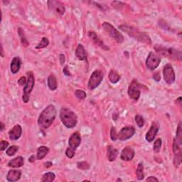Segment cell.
Segmentation results:
<instances>
[{"mask_svg":"<svg viewBox=\"0 0 182 182\" xmlns=\"http://www.w3.org/2000/svg\"><path fill=\"white\" fill-rule=\"evenodd\" d=\"M21 60H20L19 57H14L12 60V63L10 64V71L12 72V73L15 74L17 72H19L21 68Z\"/></svg>","mask_w":182,"mask_h":182,"instance_id":"19","label":"cell"},{"mask_svg":"<svg viewBox=\"0 0 182 182\" xmlns=\"http://www.w3.org/2000/svg\"><path fill=\"white\" fill-rule=\"evenodd\" d=\"M56 178L55 174L53 172H48L44 174V176H42L41 181L43 182H51L54 181Z\"/></svg>","mask_w":182,"mask_h":182,"instance_id":"30","label":"cell"},{"mask_svg":"<svg viewBox=\"0 0 182 182\" xmlns=\"http://www.w3.org/2000/svg\"><path fill=\"white\" fill-rule=\"evenodd\" d=\"M81 142V137H80V134L79 132H76L72 134L68 140V145L69 147H71L73 149H76L79 147Z\"/></svg>","mask_w":182,"mask_h":182,"instance_id":"14","label":"cell"},{"mask_svg":"<svg viewBox=\"0 0 182 182\" xmlns=\"http://www.w3.org/2000/svg\"><path fill=\"white\" fill-rule=\"evenodd\" d=\"M21 176V172L20 170L11 169L8 172L6 180L8 181H17Z\"/></svg>","mask_w":182,"mask_h":182,"instance_id":"17","label":"cell"},{"mask_svg":"<svg viewBox=\"0 0 182 182\" xmlns=\"http://www.w3.org/2000/svg\"><path fill=\"white\" fill-rule=\"evenodd\" d=\"M135 122L139 127H142L145 125V120H144L143 117L140 114H137L135 116Z\"/></svg>","mask_w":182,"mask_h":182,"instance_id":"35","label":"cell"},{"mask_svg":"<svg viewBox=\"0 0 182 182\" xmlns=\"http://www.w3.org/2000/svg\"><path fill=\"white\" fill-rule=\"evenodd\" d=\"M154 49L161 56H165V57L171 58V59L181 60V51H176L172 48H167L161 45H155Z\"/></svg>","mask_w":182,"mask_h":182,"instance_id":"4","label":"cell"},{"mask_svg":"<svg viewBox=\"0 0 182 182\" xmlns=\"http://www.w3.org/2000/svg\"><path fill=\"white\" fill-rule=\"evenodd\" d=\"M181 97H179V98L178 99H177V100H176V103H178V104H179V105H181Z\"/></svg>","mask_w":182,"mask_h":182,"instance_id":"48","label":"cell"},{"mask_svg":"<svg viewBox=\"0 0 182 182\" xmlns=\"http://www.w3.org/2000/svg\"><path fill=\"white\" fill-rule=\"evenodd\" d=\"M173 152L174 154V157H181V145H179L175 140L173 141Z\"/></svg>","mask_w":182,"mask_h":182,"instance_id":"29","label":"cell"},{"mask_svg":"<svg viewBox=\"0 0 182 182\" xmlns=\"http://www.w3.org/2000/svg\"><path fill=\"white\" fill-rule=\"evenodd\" d=\"M103 79V73L100 70H96L92 73V75L90 78L88 84V88L90 90H94L101 83Z\"/></svg>","mask_w":182,"mask_h":182,"instance_id":"7","label":"cell"},{"mask_svg":"<svg viewBox=\"0 0 182 182\" xmlns=\"http://www.w3.org/2000/svg\"><path fill=\"white\" fill-rule=\"evenodd\" d=\"M66 155L69 159L73 158L74 155H75V149H73V148H72L71 147H68L66 151Z\"/></svg>","mask_w":182,"mask_h":182,"instance_id":"37","label":"cell"},{"mask_svg":"<svg viewBox=\"0 0 182 182\" xmlns=\"http://www.w3.org/2000/svg\"><path fill=\"white\" fill-rule=\"evenodd\" d=\"M110 138L112 141H116L118 139V134H117L116 129L114 127H112L110 130Z\"/></svg>","mask_w":182,"mask_h":182,"instance_id":"38","label":"cell"},{"mask_svg":"<svg viewBox=\"0 0 182 182\" xmlns=\"http://www.w3.org/2000/svg\"><path fill=\"white\" fill-rule=\"evenodd\" d=\"M136 176L137 179L138 180H142L145 178V173H144V166L142 162H140L138 165L136 171Z\"/></svg>","mask_w":182,"mask_h":182,"instance_id":"26","label":"cell"},{"mask_svg":"<svg viewBox=\"0 0 182 182\" xmlns=\"http://www.w3.org/2000/svg\"><path fill=\"white\" fill-rule=\"evenodd\" d=\"M51 166H52V163H51V161H48V162H46V163H45V167H46V168L51 167Z\"/></svg>","mask_w":182,"mask_h":182,"instance_id":"47","label":"cell"},{"mask_svg":"<svg viewBox=\"0 0 182 182\" xmlns=\"http://www.w3.org/2000/svg\"><path fill=\"white\" fill-rule=\"evenodd\" d=\"M160 61V58L152 51L149 53L146 60V66L149 70L154 71L159 66Z\"/></svg>","mask_w":182,"mask_h":182,"instance_id":"8","label":"cell"},{"mask_svg":"<svg viewBox=\"0 0 182 182\" xmlns=\"http://www.w3.org/2000/svg\"><path fill=\"white\" fill-rule=\"evenodd\" d=\"M48 44H49L48 39H47L46 37H43L41 39V42H40L39 44L37 45V46L36 47V48H37V49L44 48H46V47L48 46Z\"/></svg>","mask_w":182,"mask_h":182,"instance_id":"31","label":"cell"},{"mask_svg":"<svg viewBox=\"0 0 182 182\" xmlns=\"http://www.w3.org/2000/svg\"><path fill=\"white\" fill-rule=\"evenodd\" d=\"M18 149H19V147H18L17 146H15V145L11 146V147H10L7 149H6V154H7L8 156L12 157L16 154V152L18 151Z\"/></svg>","mask_w":182,"mask_h":182,"instance_id":"32","label":"cell"},{"mask_svg":"<svg viewBox=\"0 0 182 182\" xmlns=\"http://www.w3.org/2000/svg\"><path fill=\"white\" fill-rule=\"evenodd\" d=\"M153 78H154V80H155V81H157V82L160 81L161 77H160V73H159V72L157 71V72H155V73H154Z\"/></svg>","mask_w":182,"mask_h":182,"instance_id":"42","label":"cell"},{"mask_svg":"<svg viewBox=\"0 0 182 182\" xmlns=\"http://www.w3.org/2000/svg\"><path fill=\"white\" fill-rule=\"evenodd\" d=\"M47 84H48V88L50 89L51 91H55V90L57 89V80H56V78L55 77L54 75L51 74V75L48 76V80H47Z\"/></svg>","mask_w":182,"mask_h":182,"instance_id":"23","label":"cell"},{"mask_svg":"<svg viewBox=\"0 0 182 182\" xmlns=\"http://www.w3.org/2000/svg\"><path fill=\"white\" fill-rule=\"evenodd\" d=\"M4 123L3 122H1V131L2 132L4 130Z\"/></svg>","mask_w":182,"mask_h":182,"instance_id":"51","label":"cell"},{"mask_svg":"<svg viewBox=\"0 0 182 182\" xmlns=\"http://www.w3.org/2000/svg\"><path fill=\"white\" fill-rule=\"evenodd\" d=\"M48 6L50 10L52 11L53 13H55L57 15L62 16L64 14L65 12H66V8H65L64 4L59 1H54V0L48 1Z\"/></svg>","mask_w":182,"mask_h":182,"instance_id":"9","label":"cell"},{"mask_svg":"<svg viewBox=\"0 0 182 182\" xmlns=\"http://www.w3.org/2000/svg\"><path fill=\"white\" fill-rule=\"evenodd\" d=\"M102 26L105 32H106L110 37H112L114 41L119 43V44H121V43L124 41V37H123L122 33H121L118 29L114 28L111 24L108 23V22H104V23L102 24Z\"/></svg>","mask_w":182,"mask_h":182,"instance_id":"5","label":"cell"},{"mask_svg":"<svg viewBox=\"0 0 182 182\" xmlns=\"http://www.w3.org/2000/svg\"><path fill=\"white\" fill-rule=\"evenodd\" d=\"M48 152L49 149L47 147H45V146H41V147H39L37 149V159L41 160V159H44V157L46 156L47 154L48 153Z\"/></svg>","mask_w":182,"mask_h":182,"instance_id":"24","label":"cell"},{"mask_svg":"<svg viewBox=\"0 0 182 182\" xmlns=\"http://www.w3.org/2000/svg\"><path fill=\"white\" fill-rule=\"evenodd\" d=\"M182 161V157H174V165L176 167H179L181 165Z\"/></svg>","mask_w":182,"mask_h":182,"instance_id":"39","label":"cell"},{"mask_svg":"<svg viewBox=\"0 0 182 182\" xmlns=\"http://www.w3.org/2000/svg\"><path fill=\"white\" fill-rule=\"evenodd\" d=\"M27 76H28L27 83H26V85L24 87V93L27 94V95H30V93H31V91H32L33 87H34L35 79H34V76H33V74L31 71L28 72Z\"/></svg>","mask_w":182,"mask_h":182,"instance_id":"13","label":"cell"},{"mask_svg":"<svg viewBox=\"0 0 182 182\" xmlns=\"http://www.w3.org/2000/svg\"><path fill=\"white\" fill-rule=\"evenodd\" d=\"M77 167L81 170H87L90 168V165L86 161H80V162L78 163Z\"/></svg>","mask_w":182,"mask_h":182,"instance_id":"36","label":"cell"},{"mask_svg":"<svg viewBox=\"0 0 182 182\" xmlns=\"http://www.w3.org/2000/svg\"><path fill=\"white\" fill-rule=\"evenodd\" d=\"M26 83H27V80H26V77H24V76H22V77L18 80V83H19L20 86H25Z\"/></svg>","mask_w":182,"mask_h":182,"instance_id":"40","label":"cell"},{"mask_svg":"<svg viewBox=\"0 0 182 182\" xmlns=\"http://www.w3.org/2000/svg\"><path fill=\"white\" fill-rule=\"evenodd\" d=\"M1 55H2V57H4V50H3V47H2V45H1Z\"/></svg>","mask_w":182,"mask_h":182,"instance_id":"50","label":"cell"},{"mask_svg":"<svg viewBox=\"0 0 182 182\" xmlns=\"http://www.w3.org/2000/svg\"><path fill=\"white\" fill-rule=\"evenodd\" d=\"M161 143H162V141H161V140L160 138L157 139V140H155L154 143V146H153V150L156 152V153H158V152L160 151Z\"/></svg>","mask_w":182,"mask_h":182,"instance_id":"33","label":"cell"},{"mask_svg":"<svg viewBox=\"0 0 182 182\" xmlns=\"http://www.w3.org/2000/svg\"><path fill=\"white\" fill-rule=\"evenodd\" d=\"M60 118L64 125L67 128H73L76 126L78 118L75 112L70 109L62 107L60 111Z\"/></svg>","mask_w":182,"mask_h":182,"instance_id":"3","label":"cell"},{"mask_svg":"<svg viewBox=\"0 0 182 182\" xmlns=\"http://www.w3.org/2000/svg\"><path fill=\"white\" fill-rule=\"evenodd\" d=\"M35 161V158H34V156H31V158L29 159V161L30 162H33V161Z\"/></svg>","mask_w":182,"mask_h":182,"instance_id":"49","label":"cell"},{"mask_svg":"<svg viewBox=\"0 0 182 182\" xmlns=\"http://www.w3.org/2000/svg\"><path fill=\"white\" fill-rule=\"evenodd\" d=\"M135 133V129L133 127L127 126L123 127L118 134V138L121 141H125L131 138Z\"/></svg>","mask_w":182,"mask_h":182,"instance_id":"11","label":"cell"},{"mask_svg":"<svg viewBox=\"0 0 182 182\" xmlns=\"http://www.w3.org/2000/svg\"><path fill=\"white\" fill-rule=\"evenodd\" d=\"M24 159L22 157H17L16 158L12 159V160L9 161L8 166L10 167L13 168H18L21 167L24 165Z\"/></svg>","mask_w":182,"mask_h":182,"instance_id":"21","label":"cell"},{"mask_svg":"<svg viewBox=\"0 0 182 182\" xmlns=\"http://www.w3.org/2000/svg\"><path fill=\"white\" fill-rule=\"evenodd\" d=\"M22 134V128L19 125H16L12 130L9 132V137L12 141L19 140Z\"/></svg>","mask_w":182,"mask_h":182,"instance_id":"16","label":"cell"},{"mask_svg":"<svg viewBox=\"0 0 182 182\" xmlns=\"http://www.w3.org/2000/svg\"><path fill=\"white\" fill-rule=\"evenodd\" d=\"M175 140L176 141V142L181 146L182 145V127H181V122H180L179 123L178 127H177L176 130V138Z\"/></svg>","mask_w":182,"mask_h":182,"instance_id":"28","label":"cell"},{"mask_svg":"<svg viewBox=\"0 0 182 182\" xmlns=\"http://www.w3.org/2000/svg\"><path fill=\"white\" fill-rule=\"evenodd\" d=\"M75 95L80 100H83L87 97L86 93L82 90H76L75 92Z\"/></svg>","mask_w":182,"mask_h":182,"instance_id":"34","label":"cell"},{"mask_svg":"<svg viewBox=\"0 0 182 182\" xmlns=\"http://www.w3.org/2000/svg\"><path fill=\"white\" fill-rule=\"evenodd\" d=\"M118 155V151L112 146L107 147V159L110 161H113L116 159Z\"/></svg>","mask_w":182,"mask_h":182,"instance_id":"22","label":"cell"},{"mask_svg":"<svg viewBox=\"0 0 182 182\" xmlns=\"http://www.w3.org/2000/svg\"><path fill=\"white\" fill-rule=\"evenodd\" d=\"M135 153L134 149L130 147H126L122 149L121 152L120 158L123 161H131L134 158Z\"/></svg>","mask_w":182,"mask_h":182,"instance_id":"15","label":"cell"},{"mask_svg":"<svg viewBox=\"0 0 182 182\" xmlns=\"http://www.w3.org/2000/svg\"><path fill=\"white\" fill-rule=\"evenodd\" d=\"M88 36L89 37L92 39V41L95 43L97 46L101 47V48L105 49V50H108L109 49L108 47H107L106 45L103 43V41L98 37V35L96 34L95 32H93V31H89Z\"/></svg>","mask_w":182,"mask_h":182,"instance_id":"18","label":"cell"},{"mask_svg":"<svg viewBox=\"0 0 182 182\" xmlns=\"http://www.w3.org/2000/svg\"><path fill=\"white\" fill-rule=\"evenodd\" d=\"M68 66H66L64 67V73L66 75V76H71V74L70 73V71H69V69H68Z\"/></svg>","mask_w":182,"mask_h":182,"instance_id":"44","label":"cell"},{"mask_svg":"<svg viewBox=\"0 0 182 182\" xmlns=\"http://www.w3.org/2000/svg\"><path fill=\"white\" fill-rule=\"evenodd\" d=\"M163 76L165 78V82L167 84L171 85L175 82L176 76L172 66L170 64H167L163 69Z\"/></svg>","mask_w":182,"mask_h":182,"instance_id":"10","label":"cell"},{"mask_svg":"<svg viewBox=\"0 0 182 182\" xmlns=\"http://www.w3.org/2000/svg\"><path fill=\"white\" fill-rule=\"evenodd\" d=\"M159 125L157 122H153L151 125V127L149 128V131L147 132V133L146 134L145 139L148 142H152L153 141L155 137H156L157 132L159 131Z\"/></svg>","mask_w":182,"mask_h":182,"instance_id":"12","label":"cell"},{"mask_svg":"<svg viewBox=\"0 0 182 182\" xmlns=\"http://www.w3.org/2000/svg\"><path fill=\"white\" fill-rule=\"evenodd\" d=\"M56 115L55 107L52 105H49L40 114L38 124L43 129H47L53 124Z\"/></svg>","mask_w":182,"mask_h":182,"instance_id":"1","label":"cell"},{"mask_svg":"<svg viewBox=\"0 0 182 182\" xmlns=\"http://www.w3.org/2000/svg\"><path fill=\"white\" fill-rule=\"evenodd\" d=\"M146 181H159L158 179H157L156 177H154V176L148 177V178L146 179Z\"/></svg>","mask_w":182,"mask_h":182,"instance_id":"46","label":"cell"},{"mask_svg":"<svg viewBox=\"0 0 182 182\" xmlns=\"http://www.w3.org/2000/svg\"><path fill=\"white\" fill-rule=\"evenodd\" d=\"M30 99V95H27V94H23L22 95V100H23L24 103H27Z\"/></svg>","mask_w":182,"mask_h":182,"instance_id":"43","label":"cell"},{"mask_svg":"<svg viewBox=\"0 0 182 182\" xmlns=\"http://www.w3.org/2000/svg\"><path fill=\"white\" fill-rule=\"evenodd\" d=\"M76 56L80 60H87V53L83 46L82 44H78L76 50Z\"/></svg>","mask_w":182,"mask_h":182,"instance_id":"20","label":"cell"},{"mask_svg":"<svg viewBox=\"0 0 182 182\" xmlns=\"http://www.w3.org/2000/svg\"><path fill=\"white\" fill-rule=\"evenodd\" d=\"M8 146L9 142L7 141L2 140L1 141V145H0V150H1V151H4V150H5L6 148L8 147Z\"/></svg>","mask_w":182,"mask_h":182,"instance_id":"41","label":"cell"},{"mask_svg":"<svg viewBox=\"0 0 182 182\" xmlns=\"http://www.w3.org/2000/svg\"><path fill=\"white\" fill-rule=\"evenodd\" d=\"M120 79V76L115 70H111L109 73V80L112 83H117Z\"/></svg>","mask_w":182,"mask_h":182,"instance_id":"25","label":"cell"},{"mask_svg":"<svg viewBox=\"0 0 182 182\" xmlns=\"http://www.w3.org/2000/svg\"><path fill=\"white\" fill-rule=\"evenodd\" d=\"M18 33H19V36L20 37V39H21V44L23 45L24 47H27L29 46V43L27 41V39H26L25 33H24V31L21 28H19L18 29Z\"/></svg>","mask_w":182,"mask_h":182,"instance_id":"27","label":"cell"},{"mask_svg":"<svg viewBox=\"0 0 182 182\" xmlns=\"http://www.w3.org/2000/svg\"><path fill=\"white\" fill-rule=\"evenodd\" d=\"M142 85L139 83V82L137 80H133L131 83L130 84V86L128 87V95L130 98L134 100H138L141 95V89L142 88Z\"/></svg>","mask_w":182,"mask_h":182,"instance_id":"6","label":"cell"},{"mask_svg":"<svg viewBox=\"0 0 182 182\" xmlns=\"http://www.w3.org/2000/svg\"><path fill=\"white\" fill-rule=\"evenodd\" d=\"M119 29L121 31H122L123 32L128 33V35L139 41L146 43L147 44H151L152 41L149 36L145 33L140 32L137 29L134 27V26L127 25V24H123V25L119 26Z\"/></svg>","mask_w":182,"mask_h":182,"instance_id":"2","label":"cell"},{"mask_svg":"<svg viewBox=\"0 0 182 182\" xmlns=\"http://www.w3.org/2000/svg\"><path fill=\"white\" fill-rule=\"evenodd\" d=\"M59 60H60V64H61V65L64 64L65 61H66V57H65V55L64 54H60Z\"/></svg>","mask_w":182,"mask_h":182,"instance_id":"45","label":"cell"}]
</instances>
